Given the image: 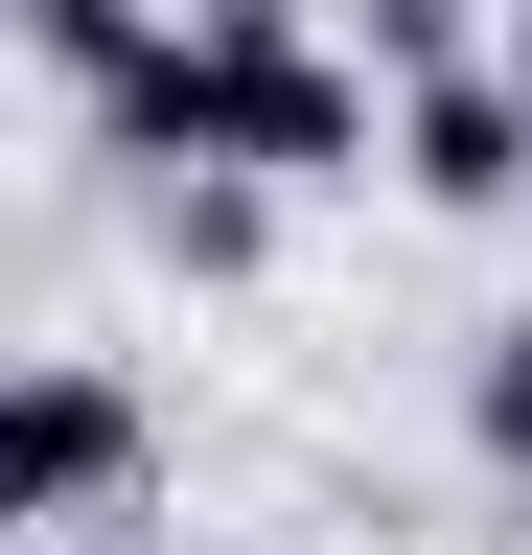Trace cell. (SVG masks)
Masks as SVG:
<instances>
[{
	"label": "cell",
	"mask_w": 532,
	"mask_h": 555,
	"mask_svg": "<svg viewBox=\"0 0 532 555\" xmlns=\"http://www.w3.org/2000/svg\"><path fill=\"white\" fill-rule=\"evenodd\" d=\"M140 463H163L140 371H116V347H24V416H0V532H24V555H70V532L140 509Z\"/></svg>",
	"instance_id": "6da1fadb"
},
{
	"label": "cell",
	"mask_w": 532,
	"mask_h": 555,
	"mask_svg": "<svg viewBox=\"0 0 532 555\" xmlns=\"http://www.w3.org/2000/svg\"><path fill=\"white\" fill-rule=\"evenodd\" d=\"M393 185H417V208H509V185H532V69H509V47L393 69Z\"/></svg>",
	"instance_id": "7a4b0ae2"
},
{
	"label": "cell",
	"mask_w": 532,
	"mask_h": 555,
	"mask_svg": "<svg viewBox=\"0 0 532 555\" xmlns=\"http://www.w3.org/2000/svg\"><path fill=\"white\" fill-rule=\"evenodd\" d=\"M463 440H486V486H532V301L463 347Z\"/></svg>",
	"instance_id": "3957f363"
},
{
	"label": "cell",
	"mask_w": 532,
	"mask_h": 555,
	"mask_svg": "<svg viewBox=\"0 0 532 555\" xmlns=\"http://www.w3.org/2000/svg\"><path fill=\"white\" fill-rule=\"evenodd\" d=\"M348 47L371 69H463V47H509V0H348Z\"/></svg>",
	"instance_id": "277c9868"
},
{
	"label": "cell",
	"mask_w": 532,
	"mask_h": 555,
	"mask_svg": "<svg viewBox=\"0 0 532 555\" xmlns=\"http://www.w3.org/2000/svg\"><path fill=\"white\" fill-rule=\"evenodd\" d=\"M185 24H301V0H185Z\"/></svg>",
	"instance_id": "5b68a950"
},
{
	"label": "cell",
	"mask_w": 532,
	"mask_h": 555,
	"mask_svg": "<svg viewBox=\"0 0 532 555\" xmlns=\"http://www.w3.org/2000/svg\"><path fill=\"white\" fill-rule=\"evenodd\" d=\"M70 555H163V532H70Z\"/></svg>",
	"instance_id": "8992f818"
},
{
	"label": "cell",
	"mask_w": 532,
	"mask_h": 555,
	"mask_svg": "<svg viewBox=\"0 0 532 555\" xmlns=\"http://www.w3.org/2000/svg\"><path fill=\"white\" fill-rule=\"evenodd\" d=\"M509 69H532V0H509Z\"/></svg>",
	"instance_id": "52a82bcc"
}]
</instances>
